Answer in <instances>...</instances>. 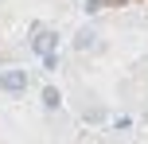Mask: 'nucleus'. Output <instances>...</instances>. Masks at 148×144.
<instances>
[{
  "label": "nucleus",
  "instance_id": "1",
  "mask_svg": "<svg viewBox=\"0 0 148 144\" xmlns=\"http://www.w3.org/2000/svg\"><path fill=\"white\" fill-rule=\"evenodd\" d=\"M27 82H31V74H27V70H20V66H12V70L0 74V90H4V93H23V90H27Z\"/></svg>",
  "mask_w": 148,
  "mask_h": 144
},
{
  "label": "nucleus",
  "instance_id": "2",
  "mask_svg": "<svg viewBox=\"0 0 148 144\" xmlns=\"http://www.w3.org/2000/svg\"><path fill=\"white\" fill-rule=\"evenodd\" d=\"M31 35H35V39H31V51H35L39 59H43V55H55V43H59V35H55V31H47V27H39V23H35V27H31Z\"/></svg>",
  "mask_w": 148,
  "mask_h": 144
},
{
  "label": "nucleus",
  "instance_id": "3",
  "mask_svg": "<svg viewBox=\"0 0 148 144\" xmlns=\"http://www.w3.org/2000/svg\"><path fill=\"white\" fill-rule=\"evenodd\" d=\"M74 47H78V51H94V47H97V31L94 27H82L78 35H74Z\"/></svg>",
  "mask_w": 148,
  "mask_h": 144
},
{
  "label": "nucleus",
  "instance_id": "4",
  "mask_svg": "<svg viewBox=\"0 0 148 144\" xmlns=\"http://www.w3.org/2000/svg\"><path fill=\"white\" fill-rule=\"evenodd\" d=\"M59 101H62L59 90H51V86H47V90H43V105H47V109H59Z\"/></svg>",
  "mask_w": 148,
  "mask_h": 144
},
{
  "label": "nucleus",
  "instance_id": "5",
  "mask_svg": "<svg viewBox=\"0 0 148 144\" xmlns=\"http://www.w3.org/2000/svg\"><path fill=\"white\" fill-rule=\"evenodd\" d=\"M86 12H101V0H86Z\"/></svg>",
  "mask_w": 148,
  "mask_h": 144
}]
</instances>
